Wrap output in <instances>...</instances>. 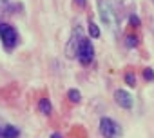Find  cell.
Here are the masks:
<instances>
[{
	"instance_id": "obj_1",
	"label": "cell",
	"mask_w": 154,
	"mask_h": 138,
	"mask_svg": "<svg viewBox=\"0 0 154 138\" xmlns=\"http://www.w3.org/2000/svg\"><path fill=\"white\" fill-rule=\"evenodd\" d=\"M98 9H100V18L103 20V24L116 31L118 29V17H116V11L111 4V0H98Z\"/></svg>"
},
{
	"instance_id": "obj_2",
	"label": "cell",
	"mask_w": 154,
	"mask_h": 138,
	"mask_svg": "<svg viewBox=\"0 0 154 138\" xmlns=\"http://www.w3.org/2000/svg\"><path fill=\"white\" fill-rule=\"evenodd\" d=\"M0 40H2V45L6 51H11L18 45V31L6 22H0Z\"/></svg>"
},
{
	"instance_id": "obj_3",
	"label": "cell",
	"mask_w": 154,
	"mask_h": 138,
	"mask_svg": "<svg viewBox=\"0 0 154 138\" xmlns=\"http://www.w3.org/2000/svg\"><path fill=\"white\" fill-rule=\"evenodd\" d=\"M76 58H78V62L82 65H89L94 60V47H93V42L91 40L82 38L80 47H78V53H76Z\"/></svg>"
},
{
	"instance_id": "obj_4",
	"label": "cell",
	"mask_w": 154,
	"mask_h": 138,
	"mask_svg": "<svg viewBox=\"0 0 154 138\" xmlns=\"http://www.w3.org/2000/svg\"><path fill=\"white\" fill-rule=\"evenodd\" d=\"M100 133H102L103 138H116V136L120 134V125H118V122H114L112 118L103 116V118L100 120Z\"/></svg>"
},
{
	"instance_id": "obj_5",
	"label": "cell",
	"mask_w": 154,
	"mask_h": 138,
	"mask_svg": "<svg viewBox=\"0 0 154 138\" xmlns=\"http://www.w3.org/2000/svg\"><path fill=\"white\" fill-rule=\"evenodd\" d=\"M82 38H84V35L80 33L78 27H76V29L72 31V35H71V38H69V42H67V45H65V56H67V58H76V53H78V47H80Z\"/></svg>"
},
{
	"instance_id": "obj_6",
	"label": "cell",
	"mask_w": 154,
	"mask_h": 138,
	"mask_svg": "<svg viewBox=\"0 0 154 138\" xmlns=\"http://www.w3.org/2000/svg\"><path fill=\"white\" fill-rule=\"evenodd\" d=\"M114 102H116L122 109H131V107H132V96H131V93H127L125 89H116V91H114Z\"/></svg>"
},
{
	"instance_id": "obj_7",
	"label": "cell",
	"mask_w": 154,
	"mask_h": 138,
	"mask_svg": "<svg viewBox=\"0 0 154 138\" xmlns=\"http://www.w3.org/2000/svg\"><path fill=\"white\" fill-rule=\"evenodd\" d=\"M18 136H20V131L15 125H6L2 127V133H0V138H18Z\"/></svg>"
},
{
	"instance_id": "obj_8",
	"label": "cell",
	"mask_w": 154,
	"mask_h": 138,
	"mask_svg": "<svg viewBox=\"0 0 154 138\" xmlns=\"http://www.w3.org/2000/svg\"><path fill=\"white\" fill-rule=\"evenodd\" d=\"M38 111H40L42 114L49 116V114L53 113V105H51V102H49L47 98H40V100H38Z\"/></svg>"
},
{
	"instance_id": "obj_9",
	"label": "cell",
	"mask_w": 154,
	"mask_h": 138,
	"mask_svg": "<svg viewBox=\"0 0 154 138\" xmlns=\"http://www.w3.org/2000/svg\"><path fill=\"white\" fill-rule=\"evenodd\" d=\"M89 35H91V38H98L102 33H100V27L96 26V22L93 20V18H89Z\"/></svg>"
},
{
	"instance_id": "obj_10",
	"label": "cell",
	"mask_w": 154,
	"mask_h": 138,
	"mask_svg": "<svg viewBox=\"0 0 154 138\" xmlns=\"http://www.w3.org/2000/svg\"><path fill=\"white\" fill-rule=\"evenodd\" d=\"M67 98H69L72 104H78V102L82 100V95H80L78 89H69V91H67Z\"/></svg>"
},
{
	"instance_id": "obj_11",
	"label": "cell",
	"mask_w": 154,
	"mask_h": 138,
	"mask_svg": "<svg viewBox=\"0 0 154 138\" xmlns=\"http://www.w3.org/2000/svg\"><path fill=\"white\" fill-rule=\"evenodd\" d=\"M125 82H127L131 87H134V86H136V78H134V75H132V73H127V75H125Z\"/></svg>"
},
{
	"instance_id": "obj_12",
	"label": "cell",
	"mask_w": 154,
	"mask_h": 138,
	"mask_svg": "<svg viewBox=\"0 0 154 138\" xmlns=\"http://www.w3.org/2000/svg\"><path fill=\"white\" fill-rule=\"evenodd\" d=\"M125 44H127L129 47H134V45L138 44V38H136L134 35H129V36H127V42H125Z\"/></svg>"
},
{
	"instance_id": "obj_13",
	"label": "cell",
	"mask_w": 154,
	"mask_h": 138,
	"mask_svg": "<svg viewBox=\"0 0 154 138\" xmlns=\"http://www.w3.org/2000/svg\"><path fill=\"white\" fill-rule=\"evenodd\" d=\"M143 77H145V80H152V78H154V73H152V69H145Z\"/></svg>"
},
{
	"instance_id": "obj_14",
	"label": "cell",
	"mask_w": 154,
	"mask_h": 138,
	"mask_svg": "<svg viewBox=\"0 0 154 138\" xmlns=\"http://www.w3.org/2000/svg\"><path fill=\"white\" fill-rule=\"evenodd\" d=\"M131 24H132V27H140V18L136 15H132L131 17Z\"/></svg>"
},
{
	"instance_id": "obj_15",
	"label": "cell",
	"mask_w": 154,
	"mask_h": 138,
	"mask_svg": "<svg viewBox=\"0 0 154 138\" xmlns=\"http://www.w3.org/2000/svg\"><path fill=\"white\" fill-rule=\"evenodd\" d=\"M74 4H76V6H80V8H84V6L87 4V0H74Z\"/></svg>"
},
{
	"instance_id": "obj_16",
	"label": "cell",
	"mask_w": 154,
	"mask_h": 138,
	"mask_svg": "<svg viewBox=\"0 0 154 138\" xmlns=\"http://www.w3.org/2000/svg\"><path fill=\"white\" fill-rule=\"evenodd\" d=\"M49 138H62V134H60V133H53Z\"/></svg>"
},
{
	"instance_id": "obj_17",
	"label": "cell",
	"mask_w": 154,
	"mask_h": 138,
	"mask_svg": "<svg viewBox=\"0 0 154 138\" xmlns=\"http://www.w3.org/2000/svg\"><path fill=\"white\" fill-rule=\"evenodd\" d=\"M0 133H2V127H0Z\"/></svg>"
}]
</instances>
